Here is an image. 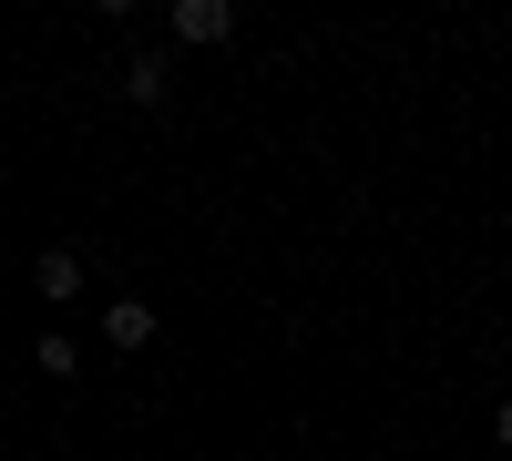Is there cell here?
Listing matches in <instances>:
<instances>
[{"label":"cell","instance_id":"cell-1","mask_svg":"<svg viewBox=\"0 0 512 461\" xmlns=\"http://www.w3.org/2000/svg\"><path fill=\"white\" fill-rule=\"evenodd\" d=\"M31 287H41L52 308H72V298H82V246H41V257H31Z\"/></svg>","mask_w":512,"mask_h":461},{"label":"cell","instance_id":"cell-2","mask_svg":"<svg viewBox=\"0 0 512 461\" xmlns=\"http://www.w3.org/2000/svg\"><path fill=\"white\" fill-rule=\"evenodd\" d=\"M175 41H236V0H175Z\"/></svg>","mask_w":512,"mask_h":461},{"label":"cell","instance_id":"cell-3","mask_svg":"<svg viewBox=\"0 0 512 461\" xmlns=\"http://www.w3.org/2000/svg\"><path fill=\"white\" fill-rule=\"evenodd\" d=\"M164 93H175V62H164V52H134V62H123V103H164Z\"/></svg>","mask_w":512,"mask_h":461},{"label":"cell","instance_id":"cell-4","mask_svg":"<svg viewBox=\"0 0 512 461\" xmlns=\"http://www.w3.org/2000/svg\"><path fill=\"white\" fill-rule=\"evenodd\" d=\"M154 328H164V318H154L144 298H113V308H103V339H113V349H154Z\"/></svg>","mask_w":512,"mask_h":461},{"label":"cell","instance_id":"cell-5","mask_svg":"<svg viewBox=\"0 0 512 461\" xmlns=\"http://www.w3.org/2000/svg\"><path fill=\"white\" fill-rule=\"evenodd\" d=\"M31 359H41V380H62V390L82 380V339H72V328H41V349H31Z\"/></svg>","mask_w":512,"mask_h":461},{"label":"cell","instance_id":"cell-6","mask_svg":"<svg viewBox=\"0 0 512 461\" xmlns=\"http://www.w3.org/2000/svg\"><path fill=\"white\" fill-rule=\"evenodd\" d=\"M492 441H502V451H512V400H502V410H492Z\"/></svg>","mask_w":512,"mask_h":461}]
</instances>
